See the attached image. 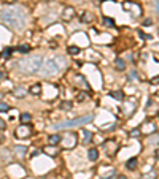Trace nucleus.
Here are the masks:
<instances>
[{
    "mask_svg": "<svg viewBox=\"0 0 159 179\" xmlns=\"http://www.w3.org/2000/svg\"><path fill=\"white\" fill-rule=\"evenodd\" d=\"M10 110V106L6 103H0V111H8Z\"/></svg>",
    "mask_w": 159,
    "mask_h": 179,
    "instance_id": "nucleus-32",
    "label": "nucleus"
},
{
    "mask_svg": "<svg viewBox=\"0 0 159 179\" xmlns=\"http://www.w3.org/2000/svg\"><path fill=\"white\" fill-rule=\"evenodd\" d=\"M156 158H158V160H159V149L156 151Z\"/></svg>",
    "mask_w": 159,
    "mask_h": 179,
    "instance_id": "nucleus-38",
    "label": "nucleus"
},
{
    "mask_svg": "<svg viewBox=\"0 0 159 179\" xmlns=\"http://www.w3.org/2000/svg\"><path fill=\"white\" fill-rule=\"evenodd\" d=\"M92 114H88V116H80L76 119H72V120H65V122H59L54 125V128H59V130H65V128H70V127H78V125H84V124H89L92 122Z\"/></svg>",
    "mask_w": 159,
    "mask_h": 179,
    "instance_id": "nucleus-4",
    "label": "nucleus"
},
{
    "mask_svg": "<svg viewBox=\"0 0 159 179\" xmlns=\"http://www.w3.org/2000/svg\"><path fill=\"white\" fill-rule=\"evenodd\" d=\"M0 19L10 29L21 30L26 25V13L21 6H6L0 11Z\"/></svg>",
    "mask_w": 159,
    "mask_h": 179,
    "instance_id": "nucleus-1",
    "label": "nucleus"
},
{
    "mask_svg": "<svg viewBox=\"0 0 159 179\" xmlns=\"http://www.w3.org/2000/svg\"><path fill=\"white\" fill-rule=\"evenodd\" d=\"M80 21H81V22H84V24H89V22L94 21V14L89 13V11H86V13H83V14L80 16Z\"/></svg>",
    "mask_w": 159,
    "mask_h": 179,
    "instance_id": "nucleus-7",
    "label": "nucleus"
},
{
    "mask_svg": "<svg viewBox=\"0 0 159 179\" xmlns=\"http://www.w3.org/2000/svg\"><path fill=\"white\" fill-rule=\"evenodd\" d=\"M16 135H18L19 138H26V137H29V135H30V128H27V127L18 128V130H16Z\"/></svg>",
    "mask_w": 159,
    "mask_h": 179,
    "instance_id": "nucleus-8",
    "label": "nucleus"
},
{
    "mask_svg": "<svg viewBox=\"0 0 159 179\" xmlns=\"http://www.w3.org/2000/svg\"><path fill=\"white\" fill-rule=\"evenodd\" d=\"M19 120H21L24 125H27V124H30L32 122V116L29 114V112H22L21 116H19Z\"/></svg>",
    "mask_w": 159,
    "mask_h": 179,
    "instance_id": "nucleus-11",
    "label": "nucleus"
},
{
    "mask_svg": "<svg viewBox=\"0 0 159 179\" xmlns=\"http://www.w3.org/2000/svg\"><path fill=\"white\" fill-rule=\"evenodd\" d=\"M130 137H138V135H140V130H138V128H134V130H130Z\"/></svg>",
    "mask_w": 159,
    "mask_h": 179,
    "instance_id": "nucleus-30",
    "label": "nucleus"
},
{
    "mask_svg": "<svg viewBox=\"0 0 159 179\" xmlns=\"http://www.w3.org/2000/svg\"><path fill=\"white\" fill-rule=\"evenodd\" d=\"M88 158L91 162H96L99 158V151L96 149V147H92V149H89V152H88Z\"/></svg>",
    "mask_w": 159,
    "mask_h": 179,
    "instance_id": "nucleus-10",
    "label": "nucleus"
},
{
    "mask_svg": "<svg viewBox=\"0 0 159 179\" xmlns=\"http://www.w3.org/2000/svg\"><path fill=\"white\" fill-rule=\"evenodd\" d=\"M43 67V57L41 56H30L26 59L19 60L16 64V68L24 75H34V73L40 71Z\"/></svg>",
    "mask_w": 159,
    "mask_h": 179,
    "instance_id": "nucleus-2",
    "label": "nucleus"
},
{
    "mask_svg": "<svg viewBox=\"0 0 159 179\" xmlns=\"http://www.w3.org/2000/svg\"><path fill=\"white\" fill-rule=\"evenodd\" d=\"M48 141H49V144H51V146H57V144L62 141V138H61L57 133H54V135H49Z\"/></svg>",
    "mask_w": 159,
    "mask_h": 179,
    "instance_id": "nucleus-9",
    "label": "nucleus"
},
{
    "mask_svg": "<svg viewBox=\"0 0 159 179\" xmlns=\"http://www.w3.org/2000/svg\"><path fill=\"white\" fill-rule=\"evenodd\" d=\"M158 141H159V135L154 133L153 137H150V141H148V143H150V144H156Z\"/></svg>",
    "mask_w": 159,
    "mask_h": 179,
    "instance_id": "nucleus-26",
    "label": "nucleus"
},
{
    "mask_svg": "<svg viewBox=\"0 0 159 179\" xmlns=\"http://www.w3.org/2000/svg\"><path fill=\"white\" fill-rule=\"evenodd\" d=\"M6 3H13V2H18V0H5Z\"/></svg>",
    "mask_w": 159,
    "mask_h": 179,
    "instance_id": "nucleus-37",
    "label": "nucleus"
},
{
    "mask_svg": "<svg viewBox=\"0 0 159 179\" xmlns=\"http://www.w3.org/2000/svg\"><path fill=\"white\" fill-rule=\"evenodd\" d=\"M110 95L113 97V98H116V100H119V102H121V100L124 98V94H123L121 91H115V92H111Z\"/></svg>",
    "mask_w": 159,
    "mask_h": 179,
    "instance_id": "nucleus-21",
    "label": "nucleus"
},
{
    "mask_svg": "<svg viewBox=\"0 0 159 179\" xmlns=\"http://www.w3.org/2000/svg\"><path fill=\"white\" fill-rule=\"evenodd\" d=\"M91 138H92L91 132H88V130H83V143H91Z\"/></svg>",
    "mask_w": 159,
    "mask_h": 179,
    "instance_id": "nucleus-22",
    "label": "nucleus"
},
{
    "mask_svg": "<svg viewBox=\"0 0 159 179\" xmlns=\"http://www.w3.org/2000/svg\"><path fill=\"white\" fill-rule=\"evenodd\" d=\"M145 132L146 133H156V125H154L153 122L145 124Z\"/></svg>",
    "mask_w": 159,
    "mask_h": 179,
    "instance_id": "nucleus-15",
    "label": "nucleus"
},
{
    "mask_svg": "<svg viewBox=\"0 0 159 179\" xmlns=\"http://www.w3.org/2000/svg\"><path fill=\"white\" fill-rule=\"evenodd\" d=\"M68 54H70V56H76V54H80V48L78 46H68Z\"/></svg>",
    "mask_w": 159,
    "mask_h": 179,
    "instance_id": "nucleus-23",
    "label": "nucleus"
},
{
    "mask_svg": "<svg viewBox=\"0 0 159 179\" xmlns=\"http://www.w3.org/2000/svg\"><path fill=\"white\" fill-rule=\"evenodd\" d=\"M142 179H156V174H154V173H148V174H145Z\"/></svg>",
    "mask_w": 159,
    "mask_h": 179,
    "instance_id": "nucleus-31",
    "label": "nucleus"
},
{
    "mask_svg": "<svg viewBox=\"0 0 159 179\" xmlns=\"http://www.w3.org/2000/svg\"><path fill=\"white\" fill-rule=\"evenodd\" d=\"M45 152L48 154V155H51V157H53V155H56V147L49 144V146H46V147H45Z\"/></svg>",
    "mask_w": 159,
    "mask_h": 179,
    "instance_id": "nucleus-24",
    "label": "nucleus"
},
{
    "mask_svg": "<svg viewBox=\"0 0 159 179\" xmlns=\"http://www.w3.org/2000/svg\"><path fill=\"white\" fill-rule=\"evenodd\" d=\"M115 68H116V70H119V71H124V70H126V62L118 57V59L115 60Z\"/></svg>",
    "mask_w": 159,
    "mask_h": 179,
    "instance_id": "nucleus-12",
    "label": "nucleus"
},
{
    "mask_svg": "<svg viewBox=\"0 0 159 179\" xmlns=\"http://www.w3.org/2000/svg\"><path fill=\"white\" fill-rule=\"evenodd\" d=\"M73 16H75V8H72V6L64 8V11H62V19L64 21H72Z\"/></svg>",
    "mask_w": 159,
    "mask_h": 179,
    "instance_id": "nucleus-6",
    "label": "nucleus"
},
{
    "mask_svg": "<svg viewBox=\"0 0 159 179\" xmlns=\"http://www.w3.org/2000/svg\"><path fill=\"white\" fill-rule=\"evenodd\" d=\"M118 179H127L126 176H118Z\"/></svg>",
    "mask_w": 159,
    "mask_h": 179,
    "instance_id": "nucleus-39",
    "label": "nucleus"
},
{
    "mask_svg": "<svg viewBox=\"0 0 159 179\" xmlns=\"http://www.w3.org/2000/svg\"><path fill=\"white\" fill-rule=\"evenodd\" d=\"M151 83H153V84H159V76H156L153 81H151Z\"/></svg>",
    "mask_w": 159,
    "mask_h": 179,
    "instance_id": "nucleus-34",
    "label": "nucleus"
},
{
    "mask_svg": "<svg viewBox=\"0 0 159 179\" xmlns=\"http://www.w3.org/2000/svg\"><path fill=\"white\" fill-rule=\"evenodd\" d=\"M129 79L130 81H137L138 79V78H137V71H134V70H132V71L129 73Z\"/></svg>",
    "mask_w": 159,
    "mask_h": 179,
    "instance_id": "nucleus-28",
    "label": "nucleus"
},
{
    "mask_svg": "<svg viewBox=\"0 0 159 179\" xmlns=\"http://www.w3.org/2000/svg\"><path fill=\"white\" fill-rule=\"evenodd\" d=\"M13 94H14V97H18V98H22V97H26V91L22 87H16Z\"/></svg>",
    "mask_w": 159,
    "mask_h": 179,
    "instance_id": "nucleus-19",
    "label": "nucleus"
},
{
    "mask_svg": "<svg viewBox=\"0 0 159 179\" xmlns=\"http://www.w3.org/2000/svg\"><path fill=\"white\" fill-rule=\"evenodd\" d=\"M154 60H156V62H159V52H156V54H154Z\"/></svg>",
    "mask_w": 159,
    "mask_h": 179,
    "instance_id": "nucleus-36",
    "label": "nucleus"
},
{
    "mask_svg": "<svg viewBox=\"0 0 159 179\" xmlns=\"http://www.w3.org/2000/svg\"><path fill=\"white\" fill-rule=\"evenodd\" d=\"M65 67V59L62 56H54L51 59L43 62V67H41V75L43 76H53L57 75L59 71H62V68Z\"/></svg>",
    "mask_w": 159,
    "mask_h": 179,
    "instance_id": "nucleus-3",
    "label": "nucleus"
},
{
    "mask_svg": "<svg viewBox=\"0 0 159 179\" xmlns=\"http://www.w3.org/2000/svg\"><path fill=\"white\" fill-rule=\"evenodd\" d=\"M75 81H76V84H80L81 87L84 86V89H86V91H89V84L86 83V79H83V76H75Z\"/></svg>",
    "mask_w": 159,
    "mask_h": 179,
    "instance_id": "nucleus-14",
    "label": "nucleus"
},
{
    "mask_svg": "<svg viewBox=\"0 0 159 179\" xmlns=\"http://www.w3.org/2000/svg\"><path fill=\"white\" fill-rule=\"evenodd\" d=\"M76 100H78V102H84V100H86V94H83V92H80V94L76 95Z\"/></svg>",
    "mask_w": 159,
    "mask_h": 179,
    "instance_id": "nucleus-29",
    "label": "nucleus"
},
{
    "mask_svg": "<svg viewBox=\"0 0 159 179\" xmlns=\"http://www.w3.org/2000/svg\"><path fill=\"white\" fill-rule=\"evenodd\" d=\"M126 166H127L129 170H135V168H137V158H135V157L129 158V160H127V163H126Z\"/></svg>",
    "mask_w": 159,
    "mask_h": 179,
    "instance_id": "nucleus-16",
    "label": "nucleus"
},
{
    "mask_svg": "<svg viewBox=\"0 0 159 179\" xmlns=\"http://www.w3.org/2000/svg\"><path fill=\"white\" fill-rule=\"evenodd\" d=\"M72 106H73V103H72V102H68V100H65V102H62V103H61V110H64V111H70V110H72Z\"/></svg>",
    "mask_w": 159,
    "mask_h": 179,
    "instance_id": "nucleus-18",
    "label": "nucleus"
},
{
    "mask_svg": "<svg viewBox=\"0 0 159 179\" xmlns=\"http://www.w3.org/2000/svg\"><path fill=\"white\" fill-rule=\"evenodd\" d=\"M14 152H16V155H19V157H22V155L27 152V147H24V146H14Z\"/></svg>",
    "mask_w": 159,
    "mask_h": 179,
    "instance_id": "nucleus-17",
    "label": "nucleus"
},
{
    "mask_svg": "<svg viewBox=\"0 0 159 179\" xmlns=\"http://www.w3.org/2000/svg\"><path fill=\"white\" fill-rule=\"evenodd\" d=\"M103 22H105V25H110V27L115 25V21L111 18H105V19H103Z\"/></svg>",
    "mask_w": 159,
    "mask_h": 179,
    "instance_id": "nucleus-27",
    "label": "nucleus"
},
{
    "mask_svg": "<svg viewBox=\"0 0 159 179\" xmlns=\"http://www.w3.org/2000/svg\"><path fill=\"white\" fill-rule=\"evenodd\" d=\"M62 146L65 147V149H73V147L76 146V135L75 133H70V135H67L64 139H62Z\"/></svg>",
    "mask_w": 159,
    "mask_h": 179,
    "instance_id": "nucleus-5",
    "label": "nucleus"
},
{
    "mask_svg": "<svg viewBox=\"0 0 159 179\" xmlns=\"http://www.w3.org/2000/svg\"><path fill=\"white\" fill-rule=\"evenodd\" d=\"M5 76H6V73H5V71H0V79H3Z\"/></svg>",
    "mask_w": 159,
    "mask_h": 179,
    "instance_id": "nucleus-35",
    "label": "nucleus"
},
{
    "mask_svg": "<svg viewBox=\"0 0 159 179\" xmlns=\"http://www.w3.org/2000/svg\"><path fill=\"white\" fill-rule=\"evenodd\" d=\"M18 51L21 54H27V52H30V46L29 45H21V46H18Z\"/></svg>",
    "mask_w": 159,
    "mask_h": 179,
    "instance_id": "nucleus-20",
    "label": "nucleus"
},
{
    "mask_svg": "<svg viewBox=\"0 0 159 179\" xmlns=\"http://www.w3.org/2000/svg\"><path fill=\"white\" fill-rule=\"evenodd\" d=\"M29 92H30L32 95H40V94H41V86L38 84V83H37V84H34V86H30Z\"/></svg>",
    "mask_w": 159,
    "mask_h": 179,
    "instance_id": "nucleus-13",
    "label": "nucleus"
},
{
    "mask_svg": "<svg viewBox=\"0 0 159 179\" xmlns=\"http://www.w3.org/2000/svg\"><path fill=\"white\" fill-rule=\"evenodd\" d=\"M11 52H13V49H11V48H5V49H3V52H2V57L8 59V57L11 56Z\"/></svg>",
    "mask_w": 159,
    "mask_h": 179,
    "instance_id": "nucleus-25",
    "label": "nucleus"
},
{
    "mask_svg": "<svg viewBox=\"0 0 159 179\" xmlns=\"http://www.w3.org/2000/svg\"><path fill=\"white\" fill-rule=\"evenodd\" d=\"M5 128H6V122L0 119V130H5Z\"/></svg>",
    "mask_w": 159,
    "mask_h": 179,
    "instance_id": "nucleus-33",
    "label": "nucleus"
}]
</instances>
